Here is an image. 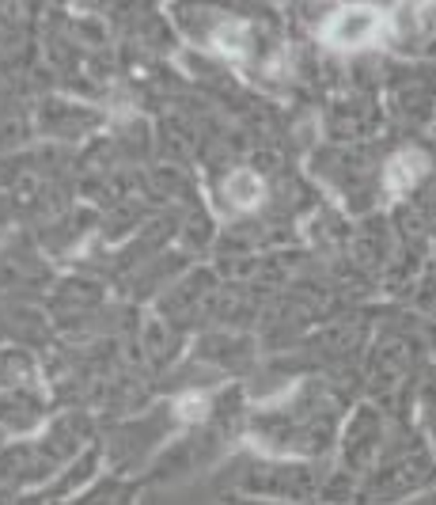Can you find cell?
<instances>
[{
	"label": "cell",
	"instance_id": "7a4b0ae2",
	"mask_svg": "<svg viewBox=\"0 0 436 505\" xmlns=\"http://www.w3.org/2000/svg\"><path fill=\"white\" fill-rule=\"evenodd\" d=\"M259 195H262V183L254 179L251 171H239L235 179H232V198L239 205H254V202H259Z\"/></svg>",
	"mask_w": 436,
	"mask_h": 505
},
{
	"label": "cell",
	"instance_id": "6da1fadb",
	"mask_svg": "<svg viewBox=\"0 0 436 505\" xmlns=\"http://www.w3.org/2000/svg\"><path fill=\"white\" fill-rule=\"evenodd\" d=\"M372 12H341V16L334 20V27H330V38H338V42H360L368 31H372Z\"/></svg>",
	"mask_w": 436,
	"mask_h": 505
}]
</instances>
